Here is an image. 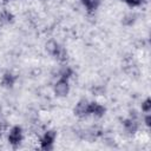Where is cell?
<instances>
[{
    "label": "cell",
    "instance_id": "1",
    "mask_svg": "<svg viewBox=\"0 0 151 151\" xmlns=\"http://www.w3.org/2000/svg\"><path fill=\"white\" fill-rule=\"evenodd\" d=\"M46 51L58 61L60 63H65L68 59V53L65 50L64 46H61L60 44H58L54 40H51L46 44Z\"/></svg>",
    "mask_w": 151,
    "mask_h": 151
},
{
    "label": "cell",
    "instance_id": "2",
    "mask_svg": "<svg viewBox=\"0 0 151 151\" xmlns=\"http://www.w3.org/2000/svg\"><path fill=\"white\" fill-rule=\"evenodd\" d=\"M8 143L9 145H12L13 147H18L22 139H24V132H22V127L20 125H14L9 129L8 131V136H7Z\"/></svg>",
    "mask_w": 151,
    "mask_h": 151
},
{
    "label": "cell",
    "instance_id": "3",
    "mask_svg": "<svg viewBox=\"0 0 151 151\" xmlns=\"http://www.w3.org/2000/svg\"><path fill=\"white\" fill-rule=\"evenodd\" d=\"M55 139H57V132L54 130H47L40 139V149L44 151L53 150Z\"/></svg>",
    "mask_w": 151,
    "mask_h": 151
},
{
    "label": "cell",
    "instance_id": "4",
    "mask_svg": "<svg viewBox=\"0 0 151 151\" xmlns=\"http://www.w3.org/2000/svg\"><path fill=\"white\" fill-rule=\"evenodd\" d=\"M53 91H54V94L59 98H64V97H67L68 93H70V83H68V79H64V78H59L54 86H53Z\"/></svg>",
    "mask_w": 151,
    "mask_h": 151
},
{
    "label": "cell",
    "instance_id": "5",
    "mask_svg": "<svg viewBox=\"0 0 151 151\" xmlns=\"http://www.w3.org/2000/svg\"><path fill=\"white\" fill-rule=\"evenodd\" d=\"M88 104L90 101L87 99H80L76 106L73 107V113L74 116H77L78 118H85L87 117L90 113H88Z\"/></svg>",
    "mask_w": 151,
    "mask_h": 151
},
{
    "label": "cell",
    "instance_id": "6",
    "mask_svg": "<svg viewBox=\"0 0 151 151\" xmlns=\"http://www.w3.org/2000/svg\"><path fill=\"white\" fill-rule=\"evenodd\" d=\"M88 113L97 117V118H101L104 117V114L106 113V107L97 101H90L88 104Z\"/></svg>",
    "mask_w": 151,
    "mask_h": 151
},
{
    "label": "cell",
    "instance_id": "7",
    "mask_svg": "<svg viewBox=\"0 0 151 151\" xmlns=\"http://www.w3.org/2000/svg\"><path fill=\"white\" fill-rule=\"evenodd\" d=\"M123 126H124V130L129 134H134L138 131V129H139L138 120L134 117H129V118L124 119L123 120Z\"/></svg>",
    "mask_w": 151,
    "mask_h": 151
},
{
    "label": "cell",
    "instance_id": "8",
    "mask_svg": "<svg viewBox=\"0 0 151 151\" xmlns=\"http://www.w3.org/2000/svg\"><path fill=\"white\" fill-rule=\"evenodd\" d=\"M17 83V76L13 74L11 71H6L1 76V86L5 88H12L14 87Z\"/></svg>",
    "mask_w": 151,
    "mask_h": 151
},
{
    "label": "cell",
    "instance_id": "9",
    "mask_svg": "<svg viewBox=\"0 0 151 151\" xmlns=\"http://www.w3.org/2000/svg\"><path fill=\"white\" fill-rule=\"evenodd\" d=\"M80 1L88 13L96 12L98 7L100 6V0H80Z\"/></svg>",
    "mask_w": 151,
    "mask_h": 151
},
{
    "label": "cell",
    "instance_id": "10",
    "mask_svg": "<svg viewBox=\"0 0 151 151\" xmlns=\"http://www.w3.org/2000/svg\"><path fill=\"white\" fill-rule=\"evenodd\" d=\"M0 20L5 24H12L14 21V15L8 9H2L0 12Z\"/></svg>",
    "mask_w": 151,
    "mask_h": 151
},
{
    "label": "cell",
    "instance_id": "11",
    "mask_svg": "<svg viewBox=\"0 0 151 151\" xmlns=\"http://www.w3.org/2000/svg\"><path fill=\"white\" fill-rule=\"evenodd\" d=\"M59 78H64V79H70L72 76H73V70L70 67V66H65L61 71H60V73H59Z\"/></svg>",
    "mask_w": 151,
    "mask_h": 151
},
{
    "label": "cell",
    "instance_id": "12",
    "mask_svg": "<svg viewBox=\"0 0 151 151\" xmlns=\"http://www.w3.org/2000/svg\"><path fill=\"white\" fill-rule=\"evenodd\" d=\"M142 111L144 113H150L151 112V99L150 98H146L142 103Z\"/></svg>",
    "mask_w": 151,
    "mask_h": 151
},
{
    "label": "cell",
    "instance_id": "13",
    "mask_svg": "<svg viewBox=\"0 0 151 151\" xmlns=\"http://www.w3.org/2000/svg\"><path fill=\"white\" fill-rule=\"evenodd\" d=\"M120 1L125 2L130 7H138V6H140L142 4L145 2V0H120Z\"/></svg>",
    "mask_w": 151,
    "mask_h": 151
},
{
    "label": "cell",
    "instance_id": "14",
    "mask_svg": "<svg viewBox=\"0 0 151 151\" xmlns=\"http://www.w3.org/2000/svg\"><path fill=\"white\" fill-rule=\"evenodd\" d=\"M7 130H8L7 122H0V138L4 136L5 132H7Z\"/></svg>",
    "mask_w": 151,
    "mask_h": 151
},
{
    "label": "cell",
    "instance_id": "15",
    "mask_svg": "<svg viewBox=\"0 0 151 151\" xmlns=\"http://www.w3.org/2000/svg\"><path fill=\"white\" fill-rule=\"evenodd\" d=\"M144 123H145V125L147 127L151 126V114L150 113H145V116H144Z\"/></svg>",
    "mask_w": 151,
    "mask_h": 151
},
{
    "label": "cell",
    "instance_id": "16",
    "mask_svg": "<svg viewBox=\"0 0 151 151\" xmlns=\"http://www.w3.org/2000/svg\"><path fill=\"white\" fill-rule=\"evenodd\" d=\"M11 1H13V0H2L4 4H8V2H11Z\"/></svg>",
    "mask_w": 151,
    "mask_h": 151
}]
</instances>
